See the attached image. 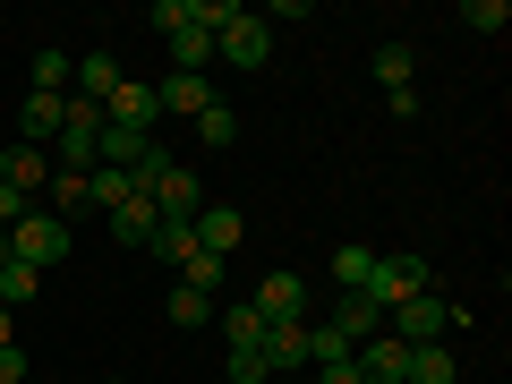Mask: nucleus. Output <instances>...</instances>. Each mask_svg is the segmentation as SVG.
<instances>
[{"instance_id":"f03ea898","label":"nucleus","mask_w":512,"mask_h":384,"mask_svg":"<svg viewBox=\"0 0 512 384\" xmlns=\"http://www.w3.org/2000/svg\"><path fill=\"white\" fill-rule=\"evenodd\" d=\"M453 325H461V308H453V299H436V291L402 299V308H384V333H393L402 350H427V342H444Z\"/></svg>"},{"instance_id":"5701e85b","label":"nucleus","mask_w":512,"mask_h":384,"mask_svg":"<svg viewBox=\"0 0 512 384\" xmlns=\"http://www.w3.org/2000/svg\"><path fill=\"white\" fill-rule=\"evenodd\" d=\"M154 256H163V265H188V256H197V231H188V222H154V239H146Z\"/></svg>"},{"instance_id":"9b49d317","label":"nucleus","mask_w":512,"mask_h":384,"mask_svg":"<svg viewBox=\"0 0 512 384\" xmlns=\"http://www.w3.org/2000/svg\"><path fill=\"white\" fill-rule=\"evenodd\" d=\"M154 103H163V111H188V120H197V111H214V77H197V69H171L163 86H154Z\"/></svg>"},{"instance_id":"473e14b6","label":"nucleus","mask_w":512,"mask_h":384,"mask_svg":"<svg viewBox=\"0 0 512 384\" xmlns=\"http://www.w3.org/2000/svg\"><path fill=\"white\" fill-rule=\"evenodd\" d=\"M18 214H26V197H18L9 180H0V231H18Z\"/></svg>"},{"instance_id":"ddd939ff","label":"nucleus","mask_w":512,"mask_h":384,"mask_svg":"<svg viewBox=\"0 0 512 384\" xmlns=\"http://www.w3.org/2000/svg\"><path fill=\"white\" fill-rule=\"evenodd\" d=\"M111 86H120V60H111V52H86L69 69V94H77V103H94V111L111 103Z\"/></svg>"},{"instance_id":"c85d7f7f","label":"nucleus","mask_w":512,"mask_h":384,"mask_svg":"<svg viewBox=\"0 0 512 384\" xmlns=\"http://www.w3.org/2000/svg\"><path fill=\"white\" fill-rule=\"evenodd\" d=\"M197 137H205V146H239V120H231V103L197 111Z\"/></svg>"},{"instance_id":"7ed1b4c3","label":"nucleus","mask_w":512,"mask_h":384,"mask_svg":"<svg viewBox=\"0 0 512 384\" xmlns=\"http://www.w3.org/2000/svg\"><path fill=\"white\" fill-rule=\"evenodd\" d=\"M94 154H103V111L69 94V111H60V137H52V171H94Z\"/></svg>"},{"instance_id":"cd10ccee","label":"nucleus","mask_w":512,"mask_h":384,"mask_svg":"<svg viewBox=\"0 0 512 384\" xmlns=\"http://www.w3.org/2000/svg\"><path fill=\"white\" fill-rule=\"evenodd\" d=\"M461 26H478V35H504L512 9H504V0H461Z\"/></svg>"},{"instance_id":"4468645a","label":"nucleus","mask_w":512,"mask_h":384,"mask_svg":"<svg viewBox=\"0 0 512 384\" xmlns=\"http://www.w3.org/2000/svg\"><path fill=\"white\" fill-rule=\"evenodd\" d=\"M0 180L18 188V197H35V188L52 180V154H43V146H9V154H0Z\"/></svg>"},{"instance_id":"2f4dec72","label":"nucleus","mask_w":512,"mask_h":384,"mask_svg":"<svg viewBox=\"0 0 512 384\" xmlns=\"http://www.w3.org/2000/svg\"><path fill=\"white\" fill-rule=\"evenodd\" d=\"M222 376H231V384H265V359H256V350H231V359H222Z\"/></svg>"},{"instance_id":"2eb2a0df","label":"nucleus","mask_w":512,"mask_h":384,"mask_svg":"<svg viewBox=\"0 0 512 384\" xmlns=\"http://www.w3.org/2000/svg\"><path fill=\"white\" fill-rule=\"evenodd\" d=\"M256 359H265V376H274V367H308V325H265Z\"/></svg>"},{"instance_id":"a211bd4d","label":"nucleus","mask_w":512,"mask_h":384,"mask_svg":"<svg viewBox=\"0 0 512 384\" xmlns=\"http://www.w3.org/2000/svg\"><path fill=\"white\" fill-rule=\"evenodd\" d=\"M35 291H43V274H35V265H18V256L0 248V308L18 316V308H26V299H35Z\"/></svg>"},{"instance_id":"39448f33","label":"nucleus","mask_w":512,"mask_h":384,"mask_svg":"<svg viewBox=\"0 0 512 384\" xmlns=\"http://www.w3.org/2000/svg\"><path fill=\"white\" fill-rule=\"evenodd\" d=\"M205 205H214V197H205L197 171H188V163H163V180H154V214H163V222H197Z\"/></svg>"},{"instance_id":"4be33fe9","label":"nucleus","mask_w":512,"mask_h":384,"mask_svg":"<svg viewBox=\"0 0 512 384\" xmlns=\"http://www.w3.org/2000/svg\"><path fill=\"white\" fill-rule=\"evenodd\" d=\"M367 274H376V248H359V239L333 248V282H342V291H367Z\"/></svg>"},{"instance_id":"dca6fc26","label":"nucleus","mask_w":512,"mask_h":384,"mask_svg":"<svg viewBox=\"0 0 512 384\" xmlns=\"http://www.w3.org/2000/svg\"><path fill=\"white\" fill-rule=\"evenodd\" d=\"M376 86H384V94H402V86H419V52H410L402 35H393V43H376Z\"/></svg>"},{"instance_id":"b1692460","label":"nucleus","mask_w":512,"mask_h":384,"mask_svg":"<svg viewBox=\"0 0 512 384\" xmlns=\"http://www.w3.org/2000/svg\"><path fill=\"white\" fill-rule=\"evenodd\" d=\"M69 69H77V60L60 52V43H43V52H35V94H69Z\"/></svg>"},{"instance_id":"0eeeda50","label":"nucleus","mask_w":512,"mask_h":384,"mask_svg":"<svg viewBox=\"0 0 512 384\" xmlns=\"http://www.w3.org/2000/svg\"><path fill=\"white\" fill-rule=\"evenodd\" d=\"M60 111H69V94H26V103H18V146H43V154H52Z\"/></svg>"},{"instance_id":"bb28decb","label":"nucleus","mask_w":512,"mask_h":384,"mask_svg":"<svg viewBox=\"0 0 512 384\" xmlns=\"http://www.w3.org/2000/svg\"><path fill=\"white\" fill-rule=\"evenodd\" d=\"M342 359H350L342 333H333V325H308V367H342Z\"/></svg>"},{"instance_id":"f704fd0d","label":"nucleus","mask_w":512,"mask_h":384,"mask_svg":"<svg viewBox=\"0 0 512 384\" xmlns=\"http://www.w3.org/2000/svg\"><path fill=\"white\" fill-rule=\"evenodd\" d=\"M316 384H367V376H359V367L342 359V367H325V376H316Z\"/></svg>"},{"instance_id":"6ab92c4d","label":"nucleus","mask_w":512,"mask_h":384,"mask_svg":"<svg viewBox=\"0 0 512 384\" xmlns=\"http://www.w3.org/2000/svg\"><path fill=\"white\" fill-rule=\"evenodd\" d=\"M154 222H163V214H154V197H128L120 214H111V239H128V248H146V239H154Z\"/></svg>"},{"instance_id":"aec40b11","label":"nucleus","mask_w":512,"mask_h":384,"mask_svg":"<svg viewBox=\"0 0 512 384\" xmlns=\"http://www.w3.org/2000/svg\"><path fill=\"white\" fill-rule=\"evenodd\" d=\"M222 342H231V350H256V342H265V316H256L248 299H231V308H222Z\"/></svg>"},{"instance_id":"a878e982","label":"nucleus","mask_w":512,"mask_h":384,"mask_svg":"<svg viewBox=\"0 0 512 384\" xmlns=\"http://www.w3.org/2000/svg\"><path fill=\"white\" fill-rule=\"evenodd\" d=\"M43 188H52V214H60V222H69L77 205H86V171H52Z\"/></svg>"},{"instance_id":"f257e3e1","label":"nucleus","mask_w":512,"mask_h":384,"mask_svg":"<svg viewBox=\"0 0 512 384\" xmlns=\"http://www.w3.org/2000/svg\"><path fill=\"white\" fill-rule=\"evenodd\" d=\"M0 248L18 256V265H35V274H52L60 256H69V222H60L52 205H26L18 231H0Z\"/></svg>"},{"instance_id":"f8f14e48","label":"nucleus","mask_w":512,"mask_h":384,"mask_svg":"<svg viewBox=\"0 0 512 384\" xmlns=\"http://www.w3.org/2000/svg\"><path fill=\"white\" fill-rule=\"evenodd\" d=\"M188 231H197V248H205V256H231L239 239H248V222H239V205H205Z\"/></svg>"},{"instance_id":"423d86ee","label":"nucleus","mask_w":512,"mask_h":384,"mask_svg":"<svg viewBox=\"0 0 512 384\" xmlns=\"http://www.w3.org/2000/svg\"><path fill=\"white\" fill-rule=\"evenodd\" d=\"M256 316H265V325H308V282L291 274V265H282V274H265L256 282V299H248Z\"/></svg>"},{"instance_id":"412c9836","label":"nucleus","mask_w":512,"mask_h":384,"mask_svg":"<svg viewBox=\"0 0 512 384\" xmlns=\"http://www.w3.org/2000/svg\"><path fill=\"white\" fill-rule=\"evenodd\" d=\"M205 60H214V35H205V18H197V26L171 35V69H197V77H205Z\"/></svg>"},{"instance_id":"c9c22d12","label":"nucleus","mask_w":512,"mask_h":384,"mask_svg":"<svg viewBox=\"0 0 512 384\" xmlns=\"http://www.w3.org/2000/svg\"><path fill=\"white\" fill-rule=\"evenodd\" d=\"M0 342H18V316H9V308H0Z\"/></svg>"},{"instance_id":"393cba45","label":"nucleus","mask_w":512,"mask_h":384,"mask_svg":"<svg viewBox=\"0 0 512 384\" xmlns=\"http://www.w3.org/2000/svg\"><path fill=\"white\" fill-rule=\"evenodd\" d=\"M205 316H214V299H205V291H188V282H171V325H188V333H197Z\"/></svg>"},{"instance_id":"e433bc0d","label":"nucleus","mask_w":512,"mask_h":384,"mask_svg":"<svg viewBox=\"0 0 512 384\" xmlns=\"http://www.w3.org/2000/svg\"><path fill=\"white\" fill-rule=\"evenodd\" d=\"M103 384H128V376H103Z\"/></svg>"},{"instance_id":"6e6552de","label":"nucleus","mask_w":512,"mask_h":384,"mask_svg":"<svg viewBox=\"0 0 512 384\" xmlns=\"http://www.w3.org/2000/svg\"><path fill=\"white\" fill-rule=\"evenodd\" d=\"M350 367H359L367 384H402V367H410V350L393 342V333H367V342L350 350Z\"/></svg>"},{"instance_id":"f3484780","label":"nucleus","mask_w":512,"mask_h":384,"mask_svg":"<svg viewBox=\"0 0 512 384\" xmlns=\"http://www.w3.org/2000/svg\"><path fill=\"white\" fill-rule=\"evenodd\" d=\"M402 384H461V367H453V350H444V342H427V350H410Z\"/></svg>"},{"instance_id":"9d476101","label":"nucleus","mask_w":512,"mask_h":384,"mask_svg":"<svg viewBox=\"0 0 512 384\" xmlns=\"http://www.w3.org/2000/svg\"><path fill=\"white\" fill-rule=\"evenodd\" d=\"M325 325L342 333L350 350H359L367 333H384V308H376V299H367V291H342V299H333V316H325Z\"/></svg>"},{"instance_id":"1a4fd4ad","label":"nucleus","mask_w":512,"mask_h":384,"mask_svg":"<svg viewBox=\"0 0 512 384\" xmlns=\"http://www.w3.org/2000/svg\"><path fill=\"white\" fill-rule=\"evenodd\" d=\"M154 111H163V103H154V86L120 77V86H111V103H103V120H111V128H146V137H154Z\"/></svg>"},{"instance_id":"7c9ffc66","label":"nucleus","mask_w":512,"mask_h":384,"mask_svg":"<svg viewBox=\"0 0 512 384\" xmlns=\"http://www.w3.org/2000/svg\"><path fill=\"white\" fill-rule=\"evenodd\" d=\"M180 26H197V0H154V35H180Z\"/></svg>"},{"instance_id":"72a5a7b5","label":"nucleus","mask_w":512,"mask_h":384,"mask_svg":"<svg viewBox=\"0 0 512 384\" xmlns=\"http://www.w3.org/2000/svg\"><path fill=\"white\" fill-rule=\"evenodd\" d=\"M18 376H26V350H18V342H0V384H18Z\"/></svg>"},{"instance_id":"c756f323","label":"nucleus","mask_w":512,"mask_h":384,"mask_svg":"<svg viewBox=\"0 0 512 384\" xmlns=\"http://www.w3.org/2000/svg\"><path fill=\"white\" fill-rule=\"evenodd\" d=\"M180 282H188V291H205V299H214V291H222V256H205V248H197V256L180 265Z\"/></svg>"},{"instance_id":"20e7f679","label":"nucleus","mask_w":512,"mask_h":384,"mask_svg":"<svg viewBox=\"0 0 512 384\" xmlns=\"http://www.w3.org/2000/svg\"><path fill=\"white\" fill-rule=\"evenodd\" d=\"M427 291V256H376V274H367V299H376V308H402V299H419Z\"/></svg>"}]
</instances>
